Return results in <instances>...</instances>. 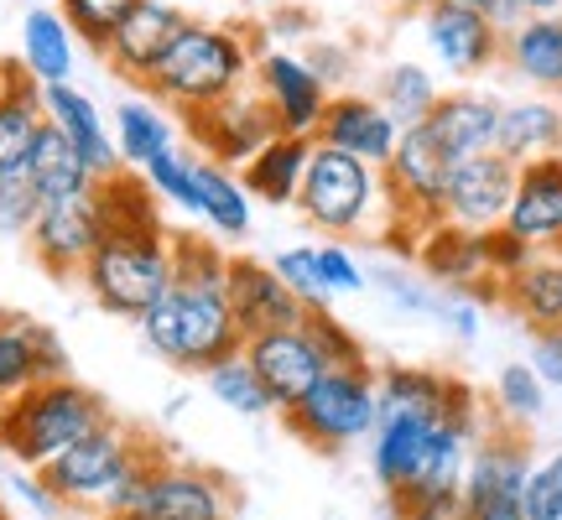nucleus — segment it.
<instances>
[{
	"mask_svg": "<svg viewBox=\"0 0 562 520\" xmlns=\"http://www.w3.org/2000/svg\"><path fill=\"white\" fill-rule=\"evenodd\" d=\"M501 110L505 104L495 94L453 89V94H438L432 115L422 125L448 151V161H463V157H480V151H495V140H501Z\"/></svg>",
	"mask_w": 562,
	"mask_h": 520,
	"instance_id": "4be33fe9",
	"label": "nucleus"
},
{
	"mask_svg": "<svg viewBox=\"0 0 562 520\" xmlns=\"http://www.w3.org/2000/svg\"><path fill=\"white\" fill-rule=\"evenodd\" d=\"M94 199H100L110 229H151V224H161L157 188L146 182V172H140V178L131 172V167L110 172V178L94 182Z\"/></svg>",
	"mask_w": 562,
	"mask_h": 520,
	"instance_id": "72a5a7b5",
	"label": "nucleus"
},
{
	"mask_svg": "<svg viewBox=\"0 0 562 520\" xmlns=\"http://www.w3.org/2000/svg\"><path fill=\"white\" fill-rule=\"evenodd\" d=\"M16 74H21V63H5V58H0V94L16 83Z\"/></svg>",
	"mask_w": 562,
	"mask_h": 520,
	"instance_id": "5fc2aeb1",
	"label": "nucleus"
},
{
	"mask_svg": "<svg viewBox=\"0 0 562 520\" xmlns=\"http://www.w3.org/2000/svg\"><path fill=\"white\" fill-rule=\"evenodd\" d=\"M438 421L442 411H381L375 432H370V474L391 495V505H402L417 489Z\"/></svg>",
	"mask_w": 562,
	"mask_h": 520,
	"instance_id": "4468645a",
	"label": "nucleus"
},
{
	"mask_svg": "<svg viewBox=\"0 0 562 520\" xmlns=\"http://www.w3.org/2000/svg\"><path fill=\"white\" fill-rule=\"evenodd\" d=\"M167 459L161 442L140 427H125V421H104L89 438H79L68 453L42 468V484L53 489V500L63 510H94V516H121L131 510V500L140 495L146 474Z\"/></svg>",
	"mask_w": 562,
	"mask_h": 520,
	"instance_id": "f257e3e1",
	"label": "nucleus"
},
{
	"mask_svg": "<svg viewBox=\"0 0 562 520\" xmlns=\"http://www.w3.org/2000/svg\"><path fill=\"white\" fill-rule=\"evenodd\" d=\"M271 265H277V276L302 297V307H328L334 292H328V281H323L318 245H292V250H281Z\"/></svg>",
	"mask_w": 562,
	"mask_h": 520,
	"instance_id": "79ce46f5",
	"label": "nucleus"
},
{
	"mask_svg": "<svg viewBox=\"0 0 562 520\" xmlns=\"http://www.w3.org/2000/svg\"><path fill=\"white\" fill-rule=\"evenodd\" d=\"M68 375V349L53 328L32 318H0V406H11L37 381Z\"/></svg>",
	"mask_w": 562,
	"mask_h": 520,
	"instance_id": "412c9836",
	"label": "nucleus"
},
{
	"mask_svg": "<svg viewBox=\"0 0 562 520\" xmlns=\"http://www.w3.org/2000/svg\"><path fill=\"white\" fill-rule=\"evenodd\" d=\"M110 235V224H104V208L94 193H79V199H58V203H42L37 224H32V260H37L42 271L53 281H68L79 276L89 256L100 250V240Z\"/></svg>",
	"mask_w": 562,
	"mask_h": 520,
	"instance_id": "9d476101",
	"label": "nucleus"
},
{
	"mask_svg": "<svg viewBox=\"0 0 562 520\" xmlns=\"http://www.w3.org/2000/svg\"><path fill=\"white\" fill-rule=\"evenodd\" d=\"M256 47L245 37V26H214V21H188L172 53L157 63V74L146 79L151 100L167 104L172 115H199L214 110L229 94H240L256 83Z\"/></svg>",
	"mask_w": 562,
	"mask_h": 520,
	"instance_id": "f03ea898",
	"label": "nucleus"
},
{
	"mask_svg": "<svg viewBox=\"0 0 562 520\" xmlns=\"http://www.w3.org/2000/svg\"><path fill=\"white\" fill-rule=\"evenodd\" d=\"M136 5L140 0H58V11L68 16V26H74V37H79L83 47H94V53L110 47L115 26H121Z\"/></svg>",
	"mask_w": 562,
	"mask_h": 520,
	"instance_id": "58836bf2",
	"label": "nucleus"
},
{
	"mask_svg": "<svg viewBox=\"0 0 562 520\" xmlns=\"http://www.w3.org/2000/svg\"><path fill=\"white\" fill-rule=\"evenodd\" d=\"M193 193H199V219L224 235V240H245L250 235V193H245L240 172H229L224 161L193 157Z\"/></svg>",
	"mask_w": 562,
	"mask_h": 520,
	"instance_id": "2f4dec72",
	"label": "nucleus"
},
{
	"mask_svg": "<svg viewBox=\"0 0 562 520\" xmlns=\"http://www.w3.org/2000/svg\"><path fill=\"white\" fill-rule=\"evenodd\" d=\"M42 110H47V121L58 125L63 136L79 146V157L89 161L100 178H110V172L125 167L121 151H115V136H110V125H104V115H100V104L89 100L83 89H74V79L47 83V89H42Z\"/></svg>",
	"mask_w": 562,
	"mask_h": 520,
	"instance_id": "393cba45",
	"label": "nucleus"
},
{
	"mask_svg": "<svg viewBox=\"0 0 562 520\" xmlns=\"http://www.w3.org/2000/svg\"><path fill=\"white\" fill-rule=\"evenodd\" d=\"M172 307H178V370L203 375L209 364L229 360L245 349V334L229 307V276L224 281H188L172 276Z\"/></svg>",
	"mask_w": 562,
	"mask_h": 520,
	"instance_id": "0eeeda50",
	"label": "nucleus"
},
{
	"mask_svg": "<svg viewBox=\"0 0 562 520\" xmlns=\"http://www.w3.org/2000/svg\"><path fill=\"white\" fill-rule=\"evenodd\" d=\"M501 307H510L531 334L537 328H558L562 323V260L552 250L531 256L516 276L501 281Z\"/></svg>",
	"mask_w": 562,
	"mask_h": 520,
	"instance_id": "c756f323",
	"label": "nucleus"
},
{
	"mask_svg": "<svg viewBox=\"0 0 562 520\" xmlns=\"http://www.w3.org/2000/svg\"><path fill=\"white\" fill-rule=\"evenodd\" d=\"M245 360L256 364V375L266 381V391H271V400H277V411L297 406V400L318 385L323 370H328V360L318 354V343L307 339L302 323L245 339Z\"/></svg>",
	"mask_w": 562,
	"mask_h": 520,
	"instance_id": "f3484780",
	"label": "nucleus"
},
{
	"mask_svg": "<svg viewBox=\"0 0 562 520\" xmlns=\"http://www.w3.org/2000/svg\"><path fill=\"white\" fill-rule=\"evenodd\" d=\"M79 281L104 313L136 323L172 286V235H167V224L110 229L100 250L89 256V265L79 271Z\"/></svg>",
	"mask_w": 562,
	"mask_h": 520,
	"instance_id": "39448f33",
	"label": "nucleus"
},
{
	"mask_svg": "<svg viewBox=\"0 0 562 520\" xmlns=\"http://www.w3.org/2000/svg\"><path fill=\"white\" fill-rule=\"evenodd\" d=\"M307 63H313V68L323 74V83H328V79H344V63H349V58H344L339 47H318Z\"/></svg>",
	"mask_w": 562,
	"mask_h": 520,
	"instance_id": "603ef678",
	"label": "nucleus"
},
{
	"mask_svg": "<svg viewBox=\"0 0 562 520\" xmlns=\"http://www.w3.org/2000/svg\"><path fill=\"white\" fill-rule=\"evenodd\" d=\"M297 214L323 235H381V224L391 219V199H385L381 167L334 151L313 140L307 157V178L297 193Z\"/></svg>",
	"mask_w": 562,
	"mask_h": 520,
	"instance_id": "20e7f679",
	"label": "nucleus"
},
{
	"mask_svg": "<svg viewBox=\"0 0 562 520\" xmlns=\"http://www.w3.org/2000/svg\"><path fill=\"white\" fill-rule=\"evenodd\" d=\"M495 151L510 157L516 167L537 157H558L562 151V110L552 100H516L501 110V140Z\"/></svg>",
	"mask_w": 562,
	"mask_h": 520,
	"instance_id": "473e14b6",
	"label": "nucleus"
},
{
	"mask_svg": "<svg viewBox=\"0 0 562 520\" xmlns=\"http://www.w3.org/2000/svg\"><path fill=\"white\" fill-rule=\"evenodd\" d=\"M417 265L427 271V281H438L448 292H469L474 281L490 276V260H484V229L453 219H432L417 240Z\"/></svg>",
	"mask_w": 562,
	"mask_h": 520,
	"instance_id": "b1692460",
	"label": "nucleus"
},
{
	"mask_svg": "<svg viewBox=\"0 0 562 520\" xmlns=\"http://www.w3.org/2000/svg\"><path fill=\"white\" fill-rule=\"evenodd\" d=\"M37 214H42V193L32 188L26 172L0 178V235H5V240H26Z\"/></svg>",
	"mask_w": 562,
	"mask_h": 520,
	"instance_id": "c03bdc74",
	"label": "nucleus"
},
{
	"mask_svg": "<svg viewBox=\"0 0 562 520\" xmlns=\"http://www.w3.org/2000/svg\"><path fill=\"white\" fill-rule=\"evenodd\" d=\"M505 63H510L516 79L537 83L547 94H562V16L558 11L516 21L505 32Z\"/></svg>",
	"mask_w": 562,
	"mask_h": 520,
	"instance_id": "bb28decb",
	"label": "nucleus"
},
{
	"mask_svg": "<svg viewBox=\"0 0 562 520\" xmlns=\"http://www.w3.org/2000/svg\"><path fill=\"white\" fill-rule=\"evenodd\" d=\"M182 121H188V136L199 140L203 157L224 161V167H245V161L256 157L266 140L281 131L277 115H271V110H266V100L256 94V83H250V89H240V94H229V100L214 104V110L182 115Z\"/></svg>",
	"mask_w": 562,
	"mask_h": 520,
	"instance_id": "f8f14e48",
	"label": "nucleus"
},
{
	"mask_svg": "<svg viewBox=\"0 0 562 520\" xmlns=\"http://www.w3.org/2000/svg\"><path fill=\"white\" fill-rule=\"evenodd\" d=\"M110 417H115L110 400L100 391L79 385L74 375L37 381L32 391H21L11 406H0V453L16 463V468L42 474L58 453H68L74 442L89 438Z\"/></svg>",
	"mask_w": 562,
	"mask_h": 520,
	"instance_id": "7ed1b4c3",
	"label": "nucleus"
},
{
	"mask_svg": "<svg viewBox=\"0 0 562 520\" xmlns=\"http://www.w3.org/2000/svg\"><path fill=\"white\" fill-rule=\"evenodd\" d=\"M26 178L42 193V203H58V199H79V193H94L100 172L79 157V146L63 136L58 125L47 121L42 125L37 146H32V161H26Z\"/></svg>",
	"mask_w": 562,
	"mask_h": 520,
	"instance_id": "c85d7f7f",
	"label": "nucleus"
},
{
	"mask_svg": "<svg viewBox=\"0 0 562 520\" xmlns=\"http://www.w3.org/2000/svg\"><path fill=\"white\" fill-rule=\"evenodd\" d=\"M542 11H558V0H501V26H516L521 16H542Z\"/></svg>",
	"mask_w": 562,
	"mask_h": 520,
	"instance_id": "3c124183",
	"label": "nucleus"
},
{
	"mask_svg": "<svg viewBox=\"0 0 562 520\" xmlns=\"http://www.w3.org/2000/svg\"><path fill=\"white\" fill-rule=\"evenodd\" d=\"M438 83H432V74L422 68V63H391L381 74V94L375 100L396 115V125H422L427 115H432V104H438Z\"/></svg>",
	"mask_w": 562,
	"mask_h": 520,
	"instance_id": "e433bc0d",
	"label": "nucleus"
},
{
	"mask_svg": "<svg viewBox=\"0 0 562 520\" xmlns=\"http://www.w3.org/2000/svg\"><path fill=\"white\" fill-rule=\"evenodd\" d=\"M104 520H235V489L214 468L161 459L146 474L131 510L104 516Z\"/></svg>",
	"mask_w": 562,
	"mask_h": 520,
	"instance_id": "6e6552de",
	"label": "nucleus"
},
{
	"mask_svg": "<svg viewBox=\"0 0 562 520\" xmlns=\"http://www.w3.org/2000/svg\"><path fill=\"white\" fill-rule=\"evenodd\" d=\"M286 427L297 432L307 448L318 453H339V448H355L375 432L381 421V391H375V370L360 364V370H323L318 385L281 411Z\"/></svg>",
	"mask_w": 562,
	"mask_h": 520,
	"instance_id": "423d86ee",
	"label": "nucleus"
},
{
	"mask_svg": "<svg viewBox=\"0 0 562 520\" xmlns=\"http://www.w3.org/2000/svg\"><path fill=\"white\" fill-rule=\"evenodd\" d=\"M307 157H313V136H286V131H277V136L240 167L245 193L271 203V208H297L302 178H307Z\"/></svg>",
	"mask_w": 562,
	"mask_h": 520,
	"instance_id": "a878e982",
	"label": "nucleus"
},
{
	"mask_svg": "<svg viewBox=\"0 0 562 520\" xmlns=\"http://www.w3.org/2000/svg\"><path fill=\"white\" fill-rule=\"evenodd\" d=\"M531 370H537L552 391H562V323L531 334Z\"/></svg>",
	"mask_w": 562,
	"mask_h": 520,
	"instance_id": "de8ad7c7",
	"label": "nucleus"
},
{
	"mask_svg": "<svg viewBox=\"0 0 562 520\" xmlns=\"http://www.w3.org/2000/svg\"><path fill=\"white\" fill-rule=\"evenodd\" d=\"M313 140L334 146V151H349V157L370 161V167H385L391 151H396V140H402V125H396V115H391L381 100H364V94H328Z\"/></svg>",
	"mask_w": 562,
	"mask_h": 520,
	"instance_id": "6ab92c4d",
	"label": "nucleus"
},
{
	"mask_svg": "<svg viewBox=\"0 0 562 520\" xmlns=\"http://www.w3.org/2000/svg\"><path fill=\"white\" fill-rule=\"evenodd\" d=\"M188 11H178L172 0H140L136 11L115 26V37L104 47V63L131 83H146L157 74V63L172 53V42L182 37V26H188Z\"/></svg>",
	"mask_w": 562,
	"mask_h": 520,
	"instance_id": "a211bd4d",
	"label": "nucleus"
},
{
	"mask_svg": "<svg viewBox=\"0 0 562 520\" xmlns=\"http://www.w3.org/2000/svg\"><path fill=\"white\" fill-rule=\"evenodd\" d=\"M448 151L438 140L427 136V125H406L402 140L391 161L381 167L385 178V199H391V214L402 219H417V224H432L442 219V188H448Z\"/></svg>",
	"mask_w": 562,
	"mask_h": 520,
	"instance_id": "9b49d317",
	"label": "nucleus"
},
{
	"mask_svg": "<svg viewBox=\"0 0 562 520\" xmlns=\"http://www.w3.org/2000/svg\"><path fill=\"white\" fill-rule=\"evenodd\" d=\"M453 5H480V11H490V16L501 21V0H453Z\"/></svg>",
	"mask_w": 562,
	"mask_h": 520,
	"instance_id": "6e6d98bb",
	"label": "nucleus"
},
{
	"mask_svg": "<svg viewBox=\"0 0 562 520\" xmlns=\"http://www.w3.org/2000/svg\"><path fill=\"white\" fill-rule=\"evenodd\" d=\"M402 520H469V505H463V495L453 489V495H432V500H417L406 505V510H396Z\"/></svg>",
	"mask_w": 562,
	"mask_h": 520,
	"instance_id": "09e8293b",
	"label": "nucleus"
},
{
	"mask_svg": "<svg viewBox=\"0 0 562 520\" xmlns=\"http://www.w3.org/2000/svg\"><path fill=\"white\" fill-rule=\"evenodd\" d=\"M422 37H427V53L438 58V68L453 79H480L484 68L505 58V26L480 5L422 0Z\"/></svg>",
	"mask_w": 562,
	"mask_h": 520,
	"instance_id": "1a4fd4ad",
	"label": "nucleus"
},
{
	"mask_svg": "<svg viewBox=\"0 0 562 520\" xmlns=\"http://www.w3.org/2000/svg\"><path fill=\"white\" fill-rule=\"evenodd\" d=\"M526 474H531V442H526L521 427H495V432H480L474 453H469V468H463L459 495L469 510H490V505H521Z\"/></svg>",
	"mask_w": 562,
	"mask_h": 520,
	"instance_id": "2eb2a0df",
	"label": "nucleus"
},
{
	"mask_svg": "<svg viewBox=\"0 0 562 520\" xmlns=\"http://www.w3.org/2000/svg\"><path fill=\"white\" fill-rule=\"evenodd\" d=\"M203 385H209V396L220 400V406H229L235 417H266V411H277V400H271L266 381L256 375V364L245 360V349L220 364H209V370H203Z\"/></svg>",
	"mask_w": 562,
	"mask_h": 520,
	"instance_id": "f704fd0d",
	"label": "nucleus"
},
{
	"mask_svg": "<svg viewBox=\"0 0 562 520\" xmlns=\"http://www.w3.org/2000/svg\"><path fill=\"white\" fill-rule=\"evenodd\" d=\"M42 125H47V110H42V83L21 68L16 83L0 94V178L26 172Z\"/></svg>",
	"mask_w": 562,
	"mask_h": 520,
	"instance_id": "7c9ffc66",
	"label": "nucleus"
},
{
	"mask_svg": "<svg viewBox=\"0 0 562 520\" xmlns=\"http://www.w3.org/2000/svg\"><path fill=\"white\" fill-rule=\"evenodd\" d=\"M74 26L58 5H32L21 16V68L47 89V83H68L74 79Z\"/></svg>",
	"mask_w": 562,
	"mask_h": 520,
	"instance_id": "cd10ccee",
	"label": "nucleus"
},
{
	"mask_svg": "<svg viewBox=\"0 0 562 520\" xmlns=\"http://www.w3.org/2000/svg\"><path fill=\"white\" fill-rule=\"evenodd\" d=\"M302 328H307V339L318 343V354L328 360V370H334V364H339V370H360V364H370L364 360V343L355 339L328 307H307V313H302Z\"/></svg>",
	"mask_w": 562,
	"mask_h": 520,
	"instance_id": "ea45409f",
	"label": "nucleus"
},
{
	"mask_svg": "<svg viewBox=\"0 0 562 520\" xmlns=\"http://www.w3.org/2000/svg\"><path fill=\"white\" fill-rule=\"evenodd\" d=\"M521 516L526 520H562V448L531 463L521 489Z\"/></svg>",
	"mask_w": 562,
	"mask_h": 520,
	"instance_id": "37998d69",
	"label": "nucleus"
},
{
	"mask_svg": "<svg viewBox=\"0 0 562 520\" xmlns=\"http://www.w3.org/2000/svg\"><path fill=\"white\" fill-rule=\"evenodd\" d=\"M516 161L501 151H480L448 167V188H442V219L469 224V229H495L510 214L516 199Z\"/></svg>",
	"mask_w": 562,
	"mask_h": 520,
	"instance_id": "ddd939ff",
	"label": "nucleus"
},
{
	"mask_svg": "<svg viewBox=\"0 0 562 520\" xmlns=\"http://www.w3.org/2000/svg\"><path fill=\"white\" fill-rule=\"evenodd\" d=\"M495 406H501V421L510 427H526V421L542 417L547 406V381L531 370V364H505L495 375Z\"/></svg>",
	"mask_w": 562,
	"mask_h": 520,
	"instance_id": "4c0bfd02",
	"label": "nucleus"
},
{
	"mask_svg": "<svg viewBox=\"0 0 562 520\" xmlns=\"http://www.w3.org/2000/svg\"><path fill=\"white\" fill-rule=\"evenodd\" d=\"M256 94L266 100V110L277 115L286 136H313L323 121V104H328V83L297 53H261L256 58Z\"/></svg>",
	"mask_w": 562,
	"mask_h": 520,
	"instance_id": "dca6fc26",
	"label": "nucleus"
},
{
	"mask_svg": "<svg viewBox=\"0 0 562 520\" xmlns=\"http://www.w3.org/2000/svg\"><path fill=\"white\" fill-rule=\"evenodd\" d=\"M531 256H542V250H531V245L516 235V229H505V224H495V229H484V260H490V276H516Z\"/></svg>",
	"mask_w": 562,
	"mask_h": 520,
	"instance_id": "a18cd8bd",
	"label": "nucleus"
},
{
	"mask_svg": "<svg viewBox=\"0 0 562 520\" xmlns=\"http://www.w3.org/2000/svg\"><path fill=\"white\" fill-rule=\"evenodd\" d=\"M229 307H235V323H240L245 339L271 334V328H292L307 313L297 292L277 276V265L250 256H229Z\"/></svg>",
	"mask_w": 562,
	"mask_h": 520,
	"instance_id": "aec40b11",
	"label": "nucleus"
},
{
	"mask_svg": "<svg viewBox=\"0 0 562 520\" xmlns=\"http://www.w3.org/2000/svg\"><path fill=\"white\" fill-rule=\"evenodd\" d=\"M318 265H323V281H328V292H364L360 260L349 256L339 240H323V245H318Z\"/></svg>",
	"mask_w": 562,
	"mask_h": 520,
	"instance_id": "49530a36",
	"label": "nucleus"
},
{
	"mask_svg": "<svg viewBox=\"0 0 562 520\" xmlns=\"http://www.w3.org/2000/svg\"><path fill=\"white\" fill-rule=\"evenodd\" d=\"M442 318H448V328H453L459 339H474V334H480V318H474L469 302H442Z\"/></svg>",
	"mask_w": 562,
	"mask_h": 520,
	"instance_id": "8fccbe9b",
	"label": "nucleus"
},
{
	"mask_svg": "<svg viewBox=\"0 0 562 520\" xmlns=\"http://www.w3.org/2000/svg\"><path fill=\"white\" fill-rule=\"evenodd\" d=\"M167 146H172V125H167V115H157V104L125 100L115 110V151L125 167H146Z\"/></svg>",
	"mask_w": 562,
	"mask_h": 520,
	"instance_id": "c9c22d12",
	"label": "nucleus"
},
{
	"mask_svg": "<svg viewBox=\"0 0 562 520\" xmlns=\"http://www.w3.org/2000/svg\"><path fill=\"white\" fill-rule=\"evenodd\" d=\"M140 172H146V182L157 188V199L178 203V208H188V214H199V193H193V157H182L178 146H167V151H157Z\"/></svg>",
	"mask_w": 562,
	"mask_h": 520,
	"instance_id": "a19ab883",
	"label": "nucleus"
},
{
	"mask_svg": "<svg viewBox=\"0 0 562 520\" xmlns=\"http://www.w3.org/2000/svg\"><path fill=\"white\" fill-rule=\"evenodd\" d=\"M469 520H526L521 505H490V510H469Z\"/></svg>",
	"mask_w": 562,
	"mask_h": 520,
	"instance_id": "864d4df0",
	"label": "nucleus"
},
{
	"mask_svg": "<svg viewBox=\"0 0 562 520\" xmlns=\"http://www.w3.org/2000/svg\"><path fill=\"white\" fill-rule=\"evenodd\" d=\"M505 229H516L531 250H558L562 240V151L537 157L516 172V199L505 214Z\"/></svg>",
	"mask_w": 562,
	"mask_h": 520,
	"instance_id": "5701e85b",
	"label": "nucleus"
}]
</instances>
